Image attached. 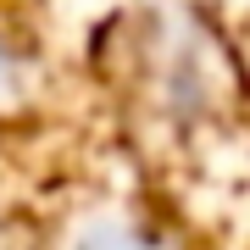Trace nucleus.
<instances>
[{"label":"nucleus","instance_id":"1","mask_svg":"<svg viewBox=\"0 0 250 250\" xmlns=\"http://www.w3.org/2000/svg\"><path fill=\"white\" fill-rule=\"evenodd\" d=\"M62 250H172V245L128 211H95L89 223H78L67 233Z\"/></svg>","mask_w":250,"mask_h":250}]
</instances>
